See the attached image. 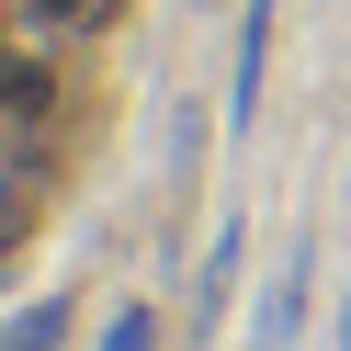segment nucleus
Here are the masks:
<instances>
[{
  "mask_svg": "<svg viewBox=\"0 0 351 351\" xmlns=\"http://www.w3.org/2000/svg\"><path fill=\"white\" fill-rule=\"evenodd\" d=\"M272 23H283L272 0H238V69H227V114H238V125L261 114V69H272Z\"/></svg>",
  "mask_w": 351,
  "mask_h": 351,
  "instance_id": "f03ea898",
  "label": "nucleus"
},
{
  "mask_svg": "<svg viewBox=\"0 0 351 351\" xmlns=\"http://www.w3.org/2000/svg\"><path fill=\"white\" fill-rule=\"evenodd\" d=\"M23 227H34V170H0V261L23 250Z\"/></svg>",
  "mask_w": 351,
  "mask_h": 351,
  "instance_id": "39448f33",
  "label": "nucleus"
},
{
  "mask_svg": "<svg viewBox=\"0 0 351 351\" xmlns=\"http://www.w3.org/2000/svg\"><path fill=\"white\" fill-rule=\"evenodd\" d=\"M69 317H80V306H69V295H34V306H23V317L0 328V351H57V340H69Z\"/></svg>",
  "mask_w": 351,
  "mask_h": 351,
  "instance_id": "20e7f679",
  "label": "nucleus"
},
{
  "mask_svg": "<svg viewBox=\"0 0 351 351\" xmlns=\"http://www.w3.org/2000/svg\"><path fill=\"white\" fill-rule=\"evenodd\" d=\"M12 12H34V23H91L102 0H12Z\"/></svg>",
  "mask_w": 351,
  "mask_h": 351,
  "instance_id": "0eeeda50",
  "label": "nucleus"
},
{
  "mask_svg": "<svg viewBox=\"0 0 351 351\" xmlns=\"http://www.w3.org/2000/svg\"><path fill=\"white\" fill-rule=\"evenodd\" d=\"M306 295H317V250H306V238H295V250L272 261V283H261V317H250V328H261V340L283 351V340H295V328H306Z\"/></svg>",
  "mask_w": 351,
  "mask_h": 351,
  "instance_id": "f257e3e1",
  "label": "nucleus"
},
{
  "mask_svg": "<svg viewBox=\"0 0 351 351\" xmlns=\"http://www.w3.org/2000/svg\"><path fill=\"white\" fill-rule=\"evenodd\" d=\"M238 250H250V215H227V227L204 238V272H193V317H182V328H215V317H227V295H238Z\"/></svg>",
  "mask_w": 351,
  "mask_h": 351,
  "instance_id": "7ed1b4c3",
  "label": "nucleus"
},
{
  "mask_svg": "<svg viewBox=\"0 0 351 351\" xmlns=\"http://www.w3.org/2000/svg\"><path fill=\"white\" fill-rule=\"evenodd\" d=\"M102 351H159V306H114L102 317Z\"/></svg>",
  "mask_w": 351,
  "mask_h": 351,
  "instance_id": "423d86ee",
  "label": "nucleus"
}]
</instances>
